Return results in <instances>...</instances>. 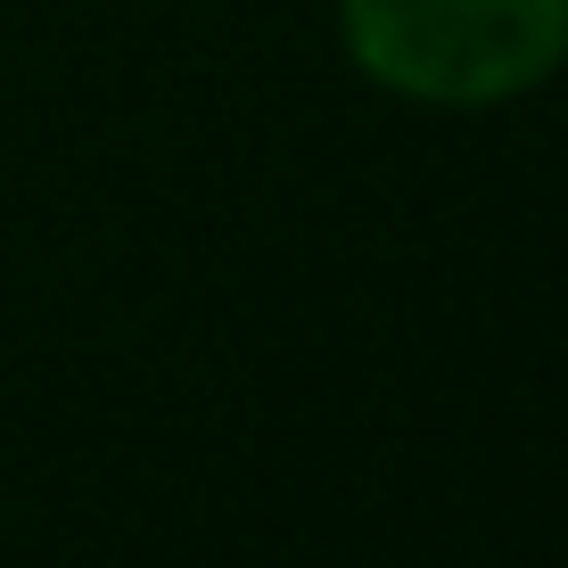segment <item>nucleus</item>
Returning <instances> with one entry per match:
<instances>
[{"mask_svg": "<svg viewBox=\"0 0 568 568\" xmlns=\"http://www.w3.org/2000/svg\"><path fill=\"white\" fill-rule=\"evenodd\" d=\"M346 42L387 91L478 108L568 58V0H346Z\"/></svg>", "mask_w": 568, "mask_h": 568, "instance_id": "f257e3e1", "label": "nucleus"}]
</instances>
